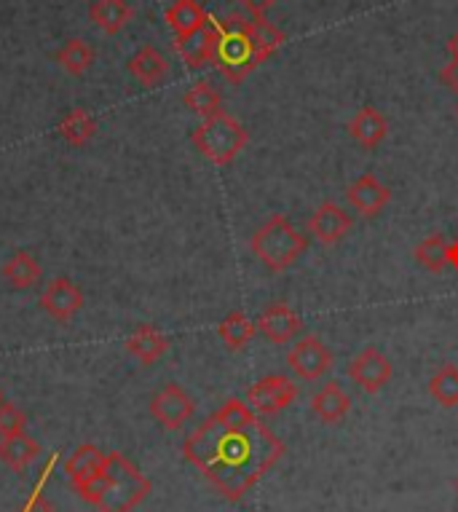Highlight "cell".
<instances>
[{
    "label": "cell",
    "mask_w": 458,
    "mask_h": 512,
    "mask_svg": "<svg viewBox=\"0 0 458 512\" xmlns=\"http://www.w3.org/2000/svg\"><path fill=\"white\" fill-rule=\"evenodd\" d=\"M287 448L260 419L231 427L209 416L185 437L183 456L228 502H239L282 462Z\"/></svg>",
    "instance_id": "cell-1"
},
{
    "label": "cell",
    "mask_w": 458,
    "mask_h": 512,
    "mask_svg": "<svg viewBox=\"0 0 458 512\" xmlns=\"http://www.w3.org/2000/svg\"><path fill=\"white\" fill-rule=\"evenodd\" d=\"M73 488L75 494L84 502L94 504L100 512H132L148 499L153 483L124 454L113 451L105 459V470L97 478Z\"/></svg>",
    "instance_id": "cell-2"
},
{
    "label": "cell",
    "mask_w": 458,
    "mask_h": 512,
    "mask_svg": "<svg viewBox=\"0 0 458 512\" xmlns=\"http://www.w3.org/2000/svg\"><path fill=\"white\" fill-rule=\"evenodd\" d=\"M215 65L231 84H242L244 78L260 68L252 41V19L244 14H231L217 22Z\"/></svg>",
    "instance_id": "cell-3"
},
{
    "label": "cell",
    "mask_w": 458,
    "mask_h": 512,
    "mask_svg": "<svg viewBox=\"0 0 458 512\" xmlns=\"http://www.w3.org/2000/svg\"><path fill=\"white\" fill-rule=\"evenodd\" d=\"M250 250L268 271L282 274L303 258V252L309 250V242H306V236H300L298 228L292 226L284 215H271L252 234Z\"/></svg>",
    "instance_id": "cell-4"
},
{
    "label": "cell",
    "mask_w": 458,
    "mask_h": 512,
    "mask_svg": "<svg viewBox=\"0 0 458 512\" xmlns=\"http://www.w3.org/2000/svg\"><path fill=\"white\" fill-rule=\"evenodd\" d=\"M191 143L196 145V151L207 161H212L215 167H228L234 164L236 156L247 148L250 135L231 113H215V116L204 118L196 129L191 132Z\"/></svg>",
    "instance_id": "cell-5"
},
{
    "label": "cell",
    "mask_w": 458,
    "mask_h": 512,
    "mask_svg": "<svg viewBox=\"0 0 458 512\" xmlns=\"http://www.w3.org/2000/svg\"><path fill=\"white\" fill-rule=\"evenodd\" d=\"M298 400V384L287 376H266L252 384L247 403L258 416H276Z\"/></svg>",
    "instance_id": "cell-6"
},
{
    "label": "cell",
    "mask_w": 458,
    "mask_h": 512,
    "mask_svg": "<svg viewBox=\"0 0 458 512\" xmlns=\"http://www.w3.org/2000/svg\"><path fill=\"white\" fill-rule=\"evenodd\" d=\"M287 365L300 381H319L333 368V352L317 336H306L292 346V352L287 354Z\"/></svg>",
    "instance_id": "cell-7"
},
{
    "label": "cell",
    "mask_w": 458,
    "mask_h": 512,
    "mask_svg": "<svg viewBox=\"0 0 458 512\" xmlns=\"http://www.w3.org/2000/svg\"><path fill=\"white\" fill-rule=\"evenodd\" d=\"M346 376L362 387L367 395H378L381 389L392 381V362L384 352H378L375 346H367L357 354V360H351L346 368Z\"/></svg>",
    "instance_id": "cell-8"
},
{
    "label": "cell",
    "mask_w": 458,
    "mask_h": 512,
    "mask_svg": "<svg viewBox=\"0 0 458 512\" xmlns=\"http://www.w3.org/2000/svg\"><path fill=\"white\" fill-rule=\"evenodd\" d=\"M196 403L191 395L177 384H167L159 395L150 400V416L159 421L164 429H180L191 421Z\"/></svg>",
    "instance_id": "cell-9"
},
{
    "label": "cell",
    "mask_w": 458,
    "mask_h": 512,
    "mask_svg": "<svg viewBox=\"0 0 458 512\" xmlns=\"http://www.w3.org/2000/svg\"><path fill=\"white\" fill-rule=\"evenodd\" d=\"M175 51L180 54V59H183L188 68H207V65H215L217 19L209 17V22L204 27L175 38Z\"/></svg>",
    "instance_id": "cell-10"
},
{
    "label": "cell",
    "mask_w": 458,
    "mask_h": 512,
    "mask_svg": "<svg viewBox=\"0 0 458 512\" xmlns=\"http://www.w3.org/2000/svg\"><path fill=\"white\" fill-rule=\"evenodd\" d=\"M258 333L260 336H266L271 344L284 346L295 341L300 336V330H303V319H300L298 311H292L287 303H271L263 314L258 317Z\"/></svg>",
    "instance_id": "cell-11"
},
{
    "label": "cell",
    "mask_w": 458,
    "mask_h": 512,
    "mask_svg": "<svg viewBox=\"0 0 458 512\" xmlns=\"http://www.w3.org/2000/svg\"><path fill=\"white\" fill-rule=\"evenodd\" d=\"M389 199H392V191H389L375 175L357 177V180L346 188V202H349L359 215H365V218L381 215L386 204H389Z\"/></svg>",
    "instance_id": "cell-12"
},
{
    "label": "cell",
    "mask_w": 458,
    "mask_h": 512,
    "mask_svg": "<svg viewBox=\"0 0 458 512\" xmlns=\"http://www.w3.org/2000/svg\"><path fill=\"white\" fill-rule=\"evenodd\" d=\"M351 215L335 202H322L309 220L311 236L322 244H338L351 231Z\"/></svg>",
    "instance_id": "cell-13"
},
{
    "label": "cell",
    "mask_w": 458,
    "mask_h": 512,
    "mask_svg": "<svg viewBox=\"0 0 458 512\" xmlns=\"http://www.w3.org/2000/svg\"><path fill=\"white\" fill-rule=\"evenodd\" d=\"M81 306H84V293L65 277L54 279L41 295V309L57 322H70Z\"/></svg>",
    "instance_id": "cell-14"
},
{
    "label": "cell",
    "mask_w": 458,
    "mask_h": 512,
    "mask_svg": "<svg viewBox=\"0 0 458 512\" xmlns=\"http://www.w3.org/2000/svg\"><path fill=\"white\" fill-rule=\"evenodd\" d=\"M349 135L357 140L365 151H373L378 145L384 143L389 135V121L381 110L375 108H362L357 116L349 121Z\"/></svg>",
    "instance_id": "cell-15"
},
{
    "label": "cell",
    "mask_w": 458,
    "mask_h": 512,
    "mask_svg": "<svg viewBox=\"0 0 458 512\" xmlns=\"http://www.w3.org/2000/svg\"><path fill=\"white\" fill-rule=\"evenodd\" d=\"M169 349V338L153 325H140L132 336L126 338V352L132 354L134 360L142 365H153L159 362Z\"/></svg>",
    "instance_id": "cell-16"
},
{
    "label": "cell",
    "mask_w": 458,
    "mask_h": 512,
    "mask_svg": "<svg viewBox=\"0 0 458 512\" xmlns=\"http://www.w3.org/2000/svg\"><path fill=\"white\" fill-rule=\"evenodd\" d=\"M129 73H132L145 89H156V86H161L167 81L169 65L159 49L142 46V49L129 59Z\"/></svg>",
    "instance_id": "cell-17"
},
{
    "label": "cell",
    "mask_w": 458,
    "mask_h": 512,
    "mask_svg": "<svg viewBox=\"0 0 458 512\" xmlns=\"http://www.w3.org/2000/svg\"><path fill=\"white\" fill-rule=\"evenodd\" d=\"M311 411L322 424H338L346 419V413L351 411V397L346 395V389L338 381H330L319 389L314 400H311Z\"/></svg>",
    "instance_id": "cell-18"
},
{
    "label": "cell",
    "mask_w": 458,
    "mask_h": 512,
    "mask_svg": "<svg viewBox=\"0 0 458 512\" xmlns=\"http://www.w3.org/2000/svg\"><path fill=\"white\" fill-rule=\"evenodd\" d=\"M89 19L105 35H118L134 19V9L126 0H94Z\"/></svg>",
    "instance_id": "cell-19"
},
{
    "label": "cell",
    "mask_w": 458,
    "mask_h": 512,
    "mask_svg": "<svg viewBox=\"0 0 458 512\" xmlns=\"http://www.w3.org/2000/svg\"><path fill=\"white\" fill-rule=\"evenodd\" d=\"M105 459L108 456L102 454L97 445H81V448H75V454L65 462L67 478H70L73 486H81V483L97 478L105 470Z\"/></svg>",
    "instance_id": "cell-20"
},
{
    "label": "cell",
    "mask_w": 458,
    "mask_h": 512,
    "mask_svg": "<svg viewBox=\"0 0 458 512\" xmlns=\"http://www.w3.org/2000/svg\"><path fill=\"white\" fill-rule=\"evenodd\" d=\"M164 19H167V25L172 27L175 38H180V35H188L193 33V30H199V27L207 25L209 14L201 9L199 0H175L167 9V14H164Z\"/></svg>",
    "instance_id": "cell-21"
},
{
    "label": "cell",
    "mask_w": 458,
    "mask_h": 512,
    "mask_svg": "<svg viewBox=\"0 0 458 512\" xmlns=\"http://www.w3.org/2000/svg\"><path fill=\"white\" fill-rule=\"evenodd\" d=\"M38 456H41V445L35 443L27 432L0 440V462L9 464L14 472L27 470Z\"/></svg>",
    "instance_id": "cell-22"
},
{
    "label": "cell",
    "mask_w": 458,
    "mask_h": 512,
    "mask_svg": "<svg viewBox=\"0 0 458 512\" xmlns=\"http://www.w3.org/2000/svg\"><path fill=\"white\" fill-rule=\"evenodd\" d=\"M255 333H258V325H255L244 311H231V314L220 322V328H217V336L223 338V344L228 346L231 352H242L244 346H250Z\"/></svg>",
    "instance_id": "cell-23"
},
{
    "label": "cell",
    "mask_w": 458,
    "mask_h": 512,
    "mask_svg": "<svg viewBox=\"0 0 458 512\" xmlns=\"http://www.w3.org/2000/svg\"><path fill=\"white\" fill-rule=\"evenodd\" d=\"M3 279L17 290H30L41 279V263L35 261L30 252H17L11 255V261L3 266Z\"/></svg>",
    "instance_id": "cell-24"
},
{
    "label": "cell",
    "mask_w": 458,
    "mask_h": 512,
    "mask_svg": "<svg viewBox=\"0 0 458 512\" xmlns=\"http://www.w3.org/2000/svg\"><path fill=\"white\" fill-rule=\"evenodd\" d=\"M94 135H97V121H94L84 108L70 110V113L59 121V137H62L65 143L75 145V148H81V145L89 143Z\"/></svg>",
    "instance_id": "cell-25"
},
{
    "label": "cell",
    "mask_w": 458,
    "mask_h": 512,
    "mask_svg": "<svg viewBox=\"0 0 458 512\" xmlns=\"http://www.w3.org/2000/svg\"><path fill=\"white\" fill-rule=\"evenodd\" d=\"M183 102H185V108L201 118L215 116V113H220V110H223V97H220V92H217L215 86L209 84V81H199V84H193L191 89L185 92Z\"/></svg>",
    "instance_id": "cell-26"
},
{
    "label": "cell",
    "mask_w": 458,
    "mask_h": 512,
    "mask_svg": "<svg viewBox=\"0 0 458 512\" xmlns=\"http://www.w3.org/2000/svg\"><path fill=\"white\" fill-rule=\"evenodd\" d=\"M62 70H67L70 76H84L86 70H92L94 65V49L81 38H73L62 46V51L57 54Z\"/></svg>",
    "instance_id": "cell-27"
},
{
    "label": "cell",
    "mask_w": 458,
    "mask_h": 512,
    "mask_svg": "<svg viewBox=\"0 0 458 512\" xmlns=\"http://www.w3.org/2000/svg\"><path fill=\"white\" fill-rule=\"evenodd\" d=\"M429 395L442 408H458V368L456 365H442L429 381Z\"/></svg>",
    "instance_id": "cell-28"
},
{
    "label": "cell",
    "mask_w": 458,
    "mask_h": 512,
    "mask_svg": "<svg viewBox=\"0 0 458 512\" xmlns=\"http://www.w3.org/2000/svg\"><path fill=\"white\" fill-rule=\"evenodd\" d=\"M252 41H255L258 62L263 65L266 59H271L276 51L282 49L284 33L276 25H271L268 19H252Z\"/></svg>",
    "instance_id": "cell-29"
},
{
    "label": "cell",
    "mask_w": 458,
    "mask_h": 512,
    "mask_svg": "<svg viewBox=\"0 0 458 512\" xmlns=\"http://www.w3.org/2000/svg\"><path fill=\"white\" fill-rule=\"evenodd\" d=\"M413 258H416L426 271L440 274V271H445V266H448V242H445L440 234L426 236L424 242L416 247V252H413Z\"/></svg>",
    "instance_id": "cell-30"
},
{
    "label": "cell",
    "mask_w": 458,
    "mask_h": 512,
    "mask_svg": "<svg viewBox=\"0 0 458 512\" xmlns=\"http://www.w3.org/2000/svg\"><path fill=\"white\" fill-rule=\"evenodd\" d=\"M27 427V416L19 411L17 405L3 403L0 405V437L22 435Z\"/></svg>",
    "instance_id": "cell-31"
},
{
    "label": "cell",
    "mask_w": 458,
    "mask_h": 512,
    "mask_svg": "<svg viewBox=\"0 0 458 512\" xmlns=\"http://www.w3.org/2000/svg\"><path fill=\"white\" fill-rule=\"evenodd\" d=\"M440 78H442V84L448 86L450 92L458 94V59H450L448 65L440 70Z\"/></svg>",
    "instance_id": "cell-32"
},
{
    "label": "cell",
    "mask_w": 458,
    "mask_h": 512,
    "mask_svg": "<svg viewBox=\"0 0 458 512\" xmlns=\"http://www.w3.org/2000/svg\"><path fill=\"white\" fill-rule=\"evenodd\" d=\"M239 3L250 11L252 19H266V11L276 6V0H239Z\"/></svg>",
    "instance_id": "cell-33"
},
{
    "label": "cell",
    "mask_w": 458,
    "mask_h": 512,
    "mask_svg": "<svg viewBox=\"0 0 458 512\" xmlns=\"http://www.w3.org/2000/svg\"><path fill=\"white\" fill-rule=\"evenodd\" d=\"M22 512H54V507H51V502L46 499V496L38 494V491H33V496L27 499L25 507H22Z\"/></svg>",
    "instance_id": "cell-34"
},
{
    "label": "cell",
    "mask_w": 458,
    "mask_h": 512,
    "mask_svg": "<svg viewBox=\"0 0 458 512\" xmlns=\"http://www.w3.org/2000/svg\"><path fill=\"white\" fill-rule=\"evenodd\" d=\"M448 266L458 271V239L448 242Z\"/></svg>",
    "instance_id": "cell-35"
},
{
    "label": "cell",
    "mask_w": 458,
    "mask_h": 512,
    "mask_svg": "<svg viewBox=\"0 0 458 512\" xmlns=\"http://www.w3.org/2000/svg\"><path fill=\"white\" fill-rule=\"evenodd\" d=\"M448 51H450V57H453V59H458V33L453 35V38H450V43H448Z\"/></svg>",
    "instance_id": "cell-36"
},
{
    "label": "cell",
    "mask_w": 458,
    "mask_h": 512,
    "mask_svg": "<svg viewBox=\"0 0 458 512\" xmlns=\"http://www.w3.org/2000/svg\"><path fill=\"white\" fill-rule=\"evenodd\" d=\"M0 405H3V392H0Z\"/></svg>",
    "instance_id": "cell-37"
},
{
    "label": "cell",
    "mask_w": 458,
    "mask_h": 512,
    "mask_svg": "<svg viewBox=\"0 0 458 512\" xmlns=\"http://www.w3.org/2000/svg\"><path fill=\"white\" fill-rule=\"evenodd\" d=\"M456 491H458V483H456Z\"/></svg>",
    "instance_id": "cell-38"
},
{
    "label": "cell",
    "mask_w": 458,
    "mask_h": 512,
    "mask_svg": "<svg viewBox=\"0 0 458 512\" xmlns=\"http://www.w3.org/2000/svg\"><path fill=\"white\" fill-rule=\"evenodd\" d=\"M456 110H458V108H456Z\"/></svg>",
    "instance_id": "cell-39"
}]
</instances>
